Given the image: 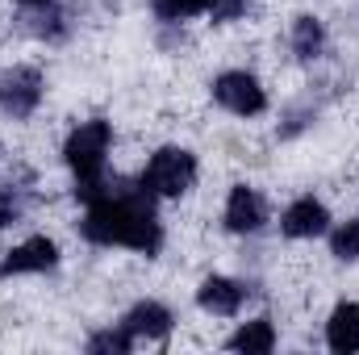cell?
Listing matches in <instances>:
<instances>
[{"instance_id": "cell-15", "label": "cell", "mask_w": 359, "mask_h": 355, "mask_svg": "<svg viewBox=\"0 0 359 355\" xmlns=\"http://www.w3.org/2000/svg\"><path fill=\"white\" fill-rule=\"evenodd\" d=\"M330 247H334V255H339V260H359V217H355V222H343V226L334 230Z\"/></svg>"}, {"instance_id": "cell-8", "label": "cell", "mask_w": 359, "mask_h": 355, "mask_svg": "<svg viewBox=\"0 0 359 355\" xmlns=\"http://www.w3.org/2000/svg\"><path fill=\"white\" fill-rule=\"evenodd\" d=\"M326 222H330L326 205H322V201H313V196H301V201H292V205L284 209L280 230H284L288 239H313V234H322V230H326Z\"/></svg>"}, {"instance_id": "cell-6", "label": "cell", "mask_w": 359, "mask_h": 355, "mask_svg": "<svg viewBox=\"0 0 359 355\" xmlns=\"http://www.w3.org/2000/svg\"><path fill=\"white\" fill-rule=\"evenodd\" d=\"M59 264V247L50 239H25L0 260V276H25V272H50Z\"/></svg>"}, {"instance_id": "cell-5", "label": "cell", "mask_w": 359, "mask_h": 355, "mask_svg": "<svg viewBox=\"0 0 359 355\" xmlns=\"http://www.w3.org/2000/svg\"><path fill=\"white\" fill-rule=\"evenodd\" d=\"M213 96H217V105H226L230 113H243V117L264 113V105H268V96H264V88H259V80L247 76V72H226V76H217Z\"/></svg>"}, {"instance_id": "cell-12", "label": "cell", "mask_w": 359, "mask_h": 355, "mask_svg": "<svg viewBox=\"0 0 359 355\" xmlns=\"http://www.w3.org/2000/svg\"><path fill=\"white\" fill-rule=\"evenodd\" d=\"M151 4H155L159 17H192V13H205L209 8L217 21H226V17L243 13L247 0H151Z\"/></svg>"}, {"instance_id": "cell-11", "label": "cell", "mask_w": 359, "mask_h": 355, "mask_svg": "<svg viewBox=\"0 0 359 355\" xmlns=\"http://www.w3.org/2000/svg\"><path fill=\"white\" fill-rule=\"evenodd\" d=\"M326 343H330V351H359V305L355 301H347V305H339L334 314H330V322H326Z\"/></svg>"}, {"instance_id": "cell-7", "label": "cell", "mask_w": 359, "mask_h": 355, "mask_svg": "<svg viewBox=\"0 0 359 355\" xmlns=\"http://www.w3.org/2000/svg\"><path fill=\"white\" fill-rule=\"evenodd\" d=\"M264 222H268V209H264L259 192L247 188V184H238V188L230 192V201H226V226H230L234 234H255Z\"/></svg>"}, {"instance_id": "cell-9", "label": "cell", "mask_w": 359, "mask_h": 355, "mask_svg": "<svg viewBox=\"0 0 359 355\" xmlns=\"http://www.w3.org/2000/svg\"><path fill=\"white\" fill-rule=\"evenodd\" d=\"M121 330H126L134 343H138V339L159 343V339H168V330H172V314H168L159 301H142V305L130 309V318L121 322Z\"/></svg>"}, {"instance_id": "cell-17", "label": "cell", "mask_w": 359, "mask_h": 355, "mask_svg": "<svg viewBox=\"0 0 359 355\" xmlns=\"http://www.w3.org/2000/svg\"><path fill=\"white\" fill-rule=\"evenodd\" d=\"M21 4H42V0H21Z\"/></svg>"}, {"instance_id": "cell-13", "label": "cell", "mask_w": 359, "mask_h": 355, "mask_svg": "<svg viewBox=\"0 0 359 355\" xmlns=\"http://www.w3.org/2000/svg\"><path fill=\"white\" fill-rule=\"evenodd\" d=\"M230 347H234V351H259V355H264V351H271V347H276V330H271L268 318L247 322V326L230 339Z\"/></svg>"}, {"instance_id": "cell-14", "label": "cell", "mask_w": 359, "mask_h": 355, "mask_svg": "<svg viewBox=\"0 0 359 355\" xmlns=\"http://www.w3.org/2000/svg\"><path fill=\"white\" fill-rule=\"evenodd\" d=\"M322 42H326L322 25H318L313 17H297V25H292V51H297L301 59H318V55H322Z\"/></svg>"}, {"instance_id": "cell-1", "label": "cell", "mask_w": 359, "mask_h": 355, "mask_svg": "<svg viewBox=\"0 0 359 355\" xmlns=\"http://www.w3.org/2000/svg\"><path fill=\"white\" fill-rule=\"evenodd\" d=\"M84 239L100 247H134L155 255L159 251V217L151 209L147 188L142 192H100L88 201V217H84Z\"/></svg>"}, {"instance_id": "cell-16", "label": "cell", "mask_w": 359, "mask_h": 355, "mask_svg": "<svg viewBox=\"0 0 359 355\" xmlns=\"http://www.w3.org/2000/svg\"><path fill=\"white\" fill-rule=\"evenodd\" d=\"M92 351H130V347H134V339H130V335H126V330H104V335H96V339H92L88 343Z\"/></svg>"}, {"instance_id": "cell-4", "label": "cell", "mask_w": 359, "mask_h": 355, "mask_svg": "<svg viewBox=\"0 0 359 355\" xmlns=\"http://www.w3.org/2000/svg\"><path fill=\"white\" fill-rule=\"evenodd\" d=\"M42 100V72L34 67H13L0 76V109L13 117H29Z\"/></svg>"}, {"instance_id": "cell-3", "label": "cell", "mask_w": 359, "mask_h": 355, "mask_svg": "<svg viewBox=\"0 0 359 355\" xmlns=\"http://www.w3.org/2000/svg\"><path fill=\"white\" fill-rule=\"evenodd\" d=\"M192 180H196V159H192L184 147H163V151L147 163L142 188L155 192V196H180V192L192 188Z\"/></svg>"}, {"instance_id": "cell-2", "label": "cell", "mask_w": 359, "mask_h": 355, "mask_svg": "<svg viewBox=\"0 0 359 355\" xmlns=\"http://www.w3.org/2000/svg\"><path fill=\"white\" fill-rule=\"evenodd\" d=\"M67 168L76 172V192L92 201L104 192V155H109V121H84L67 138Z\"/></svg>"}, {"instance_id": "cell-10", "label": "cell", "mask_w": 359, "mask_h": 355, "mask_svg": "<svg viewBox=\"0 0 359 355\" xmlns=\"http://www.w3.org/2000/svg\"><path fill=\"white\" fill-rule=\"evenodd\" d=\"M196 301H201V309L230 318V314H238V305H243V284H234V280H226V276H209V280L201 284Z\"/></svg>"}]
</instances>
